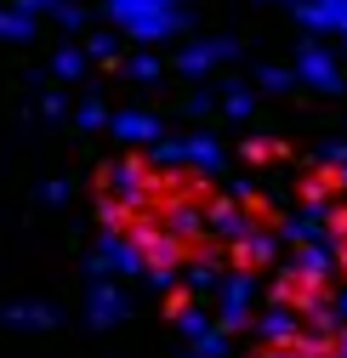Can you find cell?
Returning a JSON list of instances; mask_svg holds the SVG:
<instances>
[{"instance_id":"obj_1","label":"cell","mask_w":347,"mask_h":358,"mask_svg":"<svg viewBox=\"0 0 347 358\" xmlns=\"http://www.w3.org/2000/svg\"><path fill=\"white\" fill-rule=\"evenodd\" d=\"M222 262L234 267V273H245V279H262L274 267V239L245 228V234H234V245H222Z\"/></svg>"},{"instance_id":"obj_2","label":"cell","mask_w":347,"mask_h":358,"mask_svg":"<svg viewBox=\"0 0 347 358\" xmlns=\"http://www.w3.org/2000/svg\"><path fill=\"white\" fill-rule=\"evenodd\" d=\"M296 194L308 199V205L341 199V194H347V171H341V165H319V171H308V176H302V182H296Z\"/></svg>"},{"instance_id":"obj_3","label":"cell","mask_w":347,"mask_h":358,"mask_svg":"<svg viewBox=\"0 0 347 358\" xmlns=\"http://www.w3.org/2000/svg\"><path fill=\"white\" fill-rule=\"evenodd\" d=\"M245 159H285V143H245Z\"/></svg>"},{"instance_id":"obj_4","label":"cell","mask_w":347,"mask_h":358,"mask_svg":"<svg viewBox=\"0 0 347 358\" xmlns=\"http://www.w3.org/2000/svg\"><path fill=\"white\" fill-rule=\"evenodd\" d=\"M188 307H194L188 290H165V313H171V319H188Z\"/></svg>"}]
</instances>
